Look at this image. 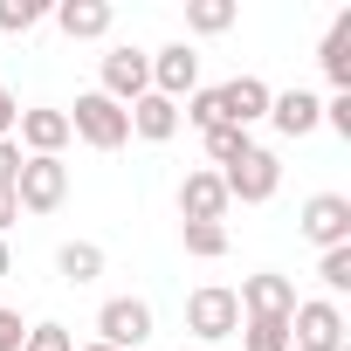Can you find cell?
Instances as JSON below:
<instances>
[{"instance_id":"6da1fadb","label":"cell","mask_w":351,"mask_h":351,"mask_svg":"<svg viewBox=\"0 0 351 351\" xmlns=\"http://www.w3.org/2000/svg\"><path fill=\"white\" fill-rule=\"evenodd\" d=\"M69 138H83L90 152H124V145H131V117H124V104H110L104 90H83L76 110H69Z\"/></svg>"},{"instance_id":"7a4b0ae2","label":"cell","mask_w":351,"mask_h":351,"mask_svg":"<svg viewBox=\"0 0 351 351\" xmlns=\"http://www.w3.org/2000/svg\"><path fill=\"white\" fill-rule=\"evenodd\" d=\"M221 186H228V207L241 200V207H262V200H276V186H282V158L269 152V145H248L234 165H221Z\"/></svg>"},{"instance_id":"3957f363","label":"cell","mask_w":351,"mask_h":351,"mask_svg":"<svg viewBox=\"0 0 351 351\" xmlns=\"http://www.w3.org/2000/svg\"><path fill=\"white\" fill-rule=\"evenodd\" d=\"M344 310L330 296H296L289 310V351H344Z\"/></svg>"},{"instance_id":"277c9868","label":"cell","mask_w":351,"mask_h":351,"mask_svg":"<svg viewBox=\"0 0 351 351\" xmlns=\"http://www.w3.org/2000/svg\"><path fill=\"white\" fill-rule=\"evenodd\" d=\"M186 330H193L200 344L234 337V330H241V303H234V289H228V282H200V289L186 296Z\"/></svg>"},{"instance_id":"5b68a950","label":"cell","mask_w":351,"mask_h":351,"mask_svg":"<svg viewBox=\"0 0 351 351\" xmlns=\"http://www.w3.org/2000/svg\"><path fill=\"white\" fill-rule=\"evenodd\" d=\"M152 303L145 296H110L104 310H97V344H110V351H138L145 337H152Z\"/></svg>"},{"instance_id":"8992f818","label":"cell","mask_w":351,"mask_h":351,"mask_svg":"<svg viewBox=\"0 0 351 351\" xmlns=\"http://www.w3.org/2000/svg\"><path fill=\"white\" fill-rule=\"evenodd\" d=\"M21 214H56L69 200V165L62 158H21V180H14Z\"/></svg>"},{"instance_id":"52a82bcc","label":"cell","mask_w":351,"mask_h":351,"mask_svg":"<svg viewBox=\"0 0 351 351\" xmlns=\"http://www.w3.org/2000/svg\"><path fill=\"white\" fill-rule=\"evenodd\" d=\"M97 90H104L110 104H124V110H131V104L152 90V49H131V42H117V49L104 56V83H97Z\"/></svg>"},{"instance_id":"ba28073f","label":"cell","mask_w":351,"mask_h":351,"mask_svg":"<svg viewBox=\"0 0 351 351\" xmlns=\"http://www.w3.org/2000/svg\"><path fill=\"white\" fill-rule=\"evenodd\" d=\"M296 228H303V241H317V248H351V200H344V193H310L303 214H296Z\"/></svg>"},{"instance_id":"9c48e42d","label":"cell","mask_w":351,"mask_h":351,"mask_svg":"<svg viewBox=\"0 0 351 351\" xmlns=\"http://www.w3.org/2000/svg\"><path fill=\"white\" fill-rule=\"evenodd\" d=\"M14 145H21V158H62V145H69V110H49V104L21 110V117H14Z\"/></svg>"},{"instance_id":"30bf717a","label":"cell","mask_w":351,"mask_h":351,"mask_svg":"<svg viewBox=\"0 0 351 351\" xmlns=\"http://www.w3.org/2000/svg\"><path fill=\"white\" fill-rule=\"evenodd\" d=\"M152 90L172 97V104H186V97L200 90V56H193V42H165V49H152Z\"/></svg>"},{"instance_id":"8fae6325","label":"cell","mask_w":351,"mask_h":351,"mask_svg":"<svg viewBox=\"0 0 351 351\" xmlns=\"http://www.w3.org/2000/svg\"><path fill=\"white\" fill-rule=\"evenodd\" d=\"M234 303H241V317H276V324H289V310H296V282L276 276V269H262V276H241Z\"/></svg>"},{"instance_id":"7c38bea8","label":"cell","mask_w":351,"mask_h":351,"mask_svg":"<svg viewBox=\"0 0 351 351\" xmlns=\"http://www.w3.org/2000/svg\"><path fill=\"white\" fill-rule=\"evenodd\" d=\"M214 97H221V124H234V131H248V124H262L269 117V83L262 76H234V83H214Z\"/></svg>"},{"instance_id":"4fadbf2b","label":"cell","mask_w":351,"mask_h":351,"mask_svg":"<svg viewBox=\"0 0 351 351\" xmlns=\"http://www.w3.org/2000/svg\"><path fill=\"white\" fill-rule=\"evenodd\" d=\"M221 214H228V186H221V172H214V165L186 172V180H180V221H214V228H221Z\"/></svg>"},{"instance_id":"5bb4252c","label":"cell","mask_w":351,"mask_h":351,"mask_svg":"<svg viewBox=\"0 0 351 351\" xmlns=\"http://www.w3.org/2000/svg\"><path fill=\"white\" fill-rule=\"evenodd\" d=\"M269 124H276L282 138H310V131L324 124V97H310V90H276V97H269Z\"/></svg>"},{"instance_id":"9a60e30c","label":"cell","mask_w":351,"mask_h":351,"mask_svg":"<svg viewBox=\"0 0 351 351\" xmlns=\"http://www.w3.org/2000/svg\"><path fill=\"white\" fill-rule=\"evenodd\" d=\"M131 138H145V145H165V138H180V104L172 97H158V90H145L131 110Z\"/></svg>"},{"instance_id":"2e32d148","label":"cell","mask_w":351,"mask_h":351,"mask_svg":"<svg viewBox=\"0 0 351 351\" xmlns=\"http://www.w3.org/2000/svg\"><path fill=\"white\" fill-rule=\"evenodd\" d=\"M110 0H62V8H56V28L69 35V42H104L110 35Z\"/></svg>"},{"instance_id":"e0dca14e","label":"cell","mask_w":351,"mask_h":351,"mask_svg":"<svg viewBox=\"0 0 351 351\" xmlns=\"http://www.w3.org/2000/svg\"><path fill=\"white\" fill-rule=\"evenodd\" d=\"M317 62H324V76H330V83H337V97H344V90H351V14H337V21H330V35H324Z\"/></svg>"},{"instance_id":"ac0fdd59","label":"cell","mask_w":351,"mask_h":351,"mask_svg":"<svg viewBox=\"0 0 351 351\" xmlns=\"http://www.w3.org/2000/svg\"><path fill=\"white\" fill-rule=\"evenodd\" d=\"M56 276L62 282H97L104 276V248L97 241H62L56 248Z\"/></svg>"},{"instance_id":"d6986e66","label":"cell","mask_w":351,"mask_h":351,"mask_svg":"<svg viewBox=\"0 0 351 351\" xmlns=\"http://www.w3.org/2000/svg\"><path fill=\"white\" fill-rule=\"evenodd\" d=\"M234 0H186V35H228L234 28Z\"/></svg>"},{"instance_id":"ffe728a7","label":"cell","mask_w":351,"mask_h":351,"mask_svg":"<svg viewBox=\"0 0 351 351\" xmlns=\"http://www.w3.org/2000/svg\"><path fill=\"white\" fill-rule=\"evenodd\" d=\"M180 241H186V255H200V262H221V255H228V228H214V221H180Z\"/></svg>"},{"instance_id":"44dd1931","label":"cell","mask_w":351,"mask_h":351,"mask_svg":"<svg viewBox=\"0 0 351 351\" xmlns=\"http://www.w3.org/2000/svg\"><path fill=\"white\" fill-rule=\"evenodd\" d=\"M200 145H207V158H214V172H221V165H234L255 138H248V131H234V124H214V131H200Z\"/></svg>"},{"instance_id":"7402d4cb","label":"cell","mask_w":351,"mask_h":351,"mask_svg":"<svg viewBox=\"0 0 351 351\" xmlns=\"http://www.w3.org/2000/svg\"><path fill=\"white\" fill-rule=\"evenodd\" d=\"M241 351H289V324H276V317H241Z\"/></svg>"},{"instance_id":"603a6c76","label":"cell","mask_w":351,"mask_h":351,"mask_svg":"<svg viewBox=\"0 0 351 351\" xmlns=\"http://www.w3.org/2000/svg\"><path fill=\"white\" fill-rule=\"evenodd\" d=\"M317 276H324V296L337 303V296L351 289V248H324V262H317Z\"/></svg>"},{"instance_id":"cb8c5ba5","label":"cell","mask_w":351,"mask_h":351,"mask_svg":"<svg viewBox=\"0 0 351 351\" xmlns=\"http://www.w3.org/2000/svg\"><path fill=\"white\" fill-rule=\"evenodd\" d=\"M42 14H49L42 0H0V35H28Z\"/></svg>"},{"instance_id":"d4e9b609","label":"cell","mask_w":351,"mask_h":351,"mask_svg":"<svg viewBox=\"0 0 351 351\" xmlns=\"http://www.w3.org/2000/svg\"><path fill=\"white\" fill-rule=\"evenodd\" d=\"M21 351H76V337H69V324H28Z\"/></svg>"},{"instance_id":"484cf974","label":"cell","mask_w":351,"mask_h":351,"mask_svg":"<svg viewBox=\"0 0 351 351\" xmlns=\"http://www.w3.org/2000/svg\"><path fill=\"white\" fill-rule=\"evenodd\" d=\"M324 124H330V131H337V138H351V90H344V97H330V104H324Z\"/></svg>"},{"instance_id":"4316f807","label":"cell","mask_w":351,"mask_h":351,"mask_svg":"<svg viewBox=\"0 0 351 351\" xmlns=\"http://www.w3.org/2000/svg\"><path fill=\"white\" fill-rule=\"evenodd\" d=\"M21 337H28L21 310H0V351H21Z\"/></svg>"},{"instance_id":"83f0119b","label":"cell","mask_w":351,"mask_h":351,"mask_svg":"<svg viewBox=\"0 0 351 351\" xmlns=\"http://www.w3.org/2000/svg\"><path fill=\"white\" fill-rule=\"evenodd\" d=\"M14 180H21V145L0 138V186H14Z\"/></svg>"},{"instance_id":"f1b7e54d","label":"cell","mask_w":351,"mask_h":351,"mask_svg":"<svg viewBox=\"0 0 351 351\" xmlns=\"http://www.w3.org/2000/svg\"><path fill=\"white\" fill-rule=\"evenodd\" d=\"M14 221H21V200H14V186H0V241H8Z\"/></svg>"},{"instance_id":"f546056e","label":"cell","mask_w":351,"mask_h":351,"mask_svg":"<svg viewBox=\"0 0 351 351\" xmlns=\"http://www.w3.org/2000/svg\"><path fill=\"white\" fill-rule=\"evenodd\" d=\"M14 117H21V104H14L8 83H0V138H14Z\"/></svg>"},{"instance_id":"4dcf8cb0","label":"cell","mask_w":351,"mask_h":351,"mask_svg":"<svg viewBox=\"0 0 351 351\" xmlns=\"http://www.w3.org/2000/svg\"><path fill=\"white\" fill-rule=\"evenodd\" d=\"M8 276H14V248H8V241H0V282H8Z\"/></svg>"},{"instance_id":"1f68e13d","label":"cell","mask_w":351,"mask_h":351,"mask_svg":"<svg viewBox=\"0 0 351 351\" xmlns=\"http://www.w3.org/2000/svg\"><path fill=\"white\" fill-rule=\"evenodd\" d=\"M76 351H110V344H97V337H90V344H76Z\"/></svg>"}]
</instances>
